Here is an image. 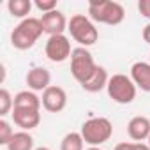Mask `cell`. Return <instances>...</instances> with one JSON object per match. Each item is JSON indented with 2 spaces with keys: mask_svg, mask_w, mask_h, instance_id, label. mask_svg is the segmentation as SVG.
<instances>
[{
  "mask_svg": "<svg viewBox=\"0 0 150 150\" xmlns=\"http://www.w3.org/2000/svg\"><path fill=\"white\" fill-rule=\"evenodd\" d=\"M42 34H44V28H42L41 18H25L11 32V44L16 50L25 51V50H30Z\"/></svg>",
  "mask_w": 150,
  "mask_h": 150,
  "instance_id": "1",
  "label": "cell"
},
{
  "mask_svg": "<svg viewBox=\"0 0 150 150\" xmlns=\"http://www.w3.org/2000/svg\"><path fill=\"white\" fill-rule=\"evenodd\" d=\"M88 18L96 23L120 25L125 18V9L122 4L113 2V0H90Z\"/></svg>",
  "mask_w": 150,
  "mask_h": 150,
  "instance_id": "2",
  "label": "cell"
},
{
  "mask_svg": "<svg viewBox=\"0 0 150 150\" xmlns=\"http://www.w3.org/2000/svg\"><path fill=\"white\" fill-rule=\"evenodd\" d=\"M67 30H69L71 37L76 42H80V46H83V48L96 44L99 39V30H97L96 23L85 14H74L69 20Z\"/></svg>",
  "mask_w": 150,
  "mask_h": 150,
  "instance_id": "3",
  "label": "cell"
},
{
  "mask_svg": "<svg viewBox=\"0 0 150 150\" xmlns=\"http://www.w3.org/2000/svg\"><path fill=\"white\" fill-rule=\"evenodd\" d=\"M80 132H81L85 143H88L90 146H99L111 138L113 124L106 117H92L83 122Z\"/></svg>",
  "mask_w": 150,
  "mask_h": 150,
  "instance_id": "4",
  "label": "cell"
},
{
  "mask_svg": "<svg viewBox=\"0 0 150 150\" xmlns=\"http://www.w3.org/2000/svg\"><path fill=\"white\" fill-rule=\"evenodd\" d=\"M106 90H108L110 99H113L115 103L131 104L136 99L138 87L134 85V81L131 80V76H127V74H113V76H110Z\"/></svg>",
  "mask_w": 150,
  "mask_h": 150,
  "instance_id": "5",
  "label": "cell"
},
{
  "mask_svg": "<svg viewBox=\"0 0 150 150\" xmlns=\"http://www.w3.org/2000/svg\"><path fill=\"white\" fill-rule=\"evenodd\" d=\"M96 69H97V64H96L92 53L87 48L80 46V48L72 50V55H71V74L80 85L85 83L92 76V74L96 72Z\"/></svg>",
  "mask_w": 150,
  "mask_h": 150,
  "instance_id": "6",
  "label": "cell"
},
{
  "mask_svg": "<svg viewBox=\"0 0 150 150\" xmlns=\"http://www.w3.org/2000/svg\"><path fill=\"white\" fill-rule=\"evenodd\" d=\"M44 53L48 57V60L55 62V64H62L67 58H71L72 55V48H71V41L67 35L60 34V35H51L46 41L44 46Z\"/></svg>",
  "mask_w": 150,
  "mask_h": 150,
  "instance_id": "7",
  "label": "cell"
},
{
  "mask_svg": "<svg viewBox=\"0 0 150 150\" xmlns=\"http://www.w3.org/2000/svg\"><path fill=\"white\" fill-rule=\"evenodd\" d=\"M41 103H42V108L46 111H50V113H60L67 106V94H65V90L62 87L51 85L50 88H46L42 92Z\"/></svg>",
  "mask_w": 150,
  "mask_h": 150,
  "instance_id": "8",
  "label": "cell"
},
{
  "mask_svg": "<svg viewBox=\"0 0 150 150\" xmlns=\"http://www.w3.org/2000/svg\"><path fill=\"white\" fill-rule=\"evenodd\" d=\"M41 23H42L44 34H48L50 37H51V35H60V34H64V32L67 30V25H69V21L65 20V16H64L58 9L42 14V16H41Z\"/></svg>",
  "mask_w": 150,
  "mask_h": 150,
  "instance_id": "9",
  "label": "cell"
},
{
  "mask_svg": "<svg viewBox=\"0 0 150 150\" xmlns=\"http://www.w3.org/2000/svg\"><path fill=\"white\" fill-rule=\"evenodd\" d=\"M25 81L32 92H44L46 88L51 87V74L46 67H32L27 72Z\"/></svg>",
  "mask_w": 150,
  "mask_h": 150,
  "instance_id": "10",
  "label": "cell"
},
{
  "mask_svg": "<svg viewBox=\"0 0 150 150\" xmlns=\"http://www.w3.org/2000/svg\"><path fill=\"white\" fill-rule=\"evenodd\" d=\"M127 134L134 143H143L150 136V120L146 117H132L127 124Z\"/></svg>",
  "mask_w": 150,
  "mask_h": 150,
  "instance_id": "11",
  "label": "cell"
},
{
  "mask_svg": "<svg viewBox=\"0 0 150 150\" xmlns=\"http://www.w3.org/2000/svg\"><path fill=\"white\" fill-rule=\"evenodd\" d=\"M13 122L21 131H32L41 124V111L37 110H13Z\"/></svg>",
  "mask_w": 150,
  "mask_h": 150,
  "instance_id": "12",
  "label": "cell"
},
{
  "mask_svg": "<svg viewBox=\"0 0 150 150\" xmlns=\"http://www.w3.org/2000/svg\"><path fill=\"white\" fill-rule=\"evenodd\" d=\"M131 80L139 90L150 92V62H134L131 65Z\"/></svg>",
  "mask_w": 150,
  "mask_h": 150,
  "instance_id": "13",
  "label": "cell"
},
{
  "mask_svg": "<svg viewBox=\"0 0 150 150\" xmlns=\"http://www.w3.org/2000/svg\"><path fill=\"white\" fill-rule=\"evenodd\" d=\"M108 81H110V76H108V71L103 67V65H97L96 72L92 74V76L81 83V88L85 92H90V94H96V92H101L103 88L108 87Z\"/></svg>",
  "mask_w": 150,
  "mask_h": 150,
  "instance_id": "14",
  "label": "cell"
},
{
  "mask_svg": "<svg viewBox=\"0 0 150 150\" xmlns=\"http://www.w3.org/2000/svg\"><path fill=\"white\" fill-rule=\"evenodd\" d=\"M41 97H37L32 90H21L14 96V108L13 110H41Z\"/></svg>",
  "mask_w": 150,
  "mask_h": 150,
  "instance_id": "15",
  "label": "cell"
},
{
  "mask_svg": "<svg viewBox=\"0 0 150 150\" xmlns=\"http://www.w3.org/2000/svg\"><path fill=\"white\" fill-rule=\"evenodd\" d=\"M7 150H35L34 148V138L28 131H20L14 132V136L11 138V141L6 146Z\"/></svg>",
  "mask_w": 150,
  "mask_h": 150,
  "instance_id": "16",
  "label": "cell"
},
{
  "mask_svg": "<svg viewBox=\"0 0 150 150\" xmlns=\"http://www.w3.org/2000/svg\"><path fill=\"white\" fill-rule=\"evenodd\" d=\"M7 11H9V14L13 18L25 20L32 11V2L30 0H9L7 2Z\"/></svg>",
  "mask_w": 150,
  "mask_h": 150,
  "instance_id": "17",
  "label": "cell"
},
{
  "mask_svg": "<svg viewBox=\"0 0 150 150\" xmlns=\"http://www.w3.org/2000/svg\"><path fill=\"white\" fill-rule=\"evenodd\" d=\"M83 146H85V139L81 132H67L60 143V150H83Z\"/></svg>",
  "mask_w": 150,
  "mask_h": 150,
  "instance_id": "18",
  "label": "cell"
},
{
  "mask_svg": "<svg viewBox=\"0 0 150 150\" xmlns=\"http://www.w3.org/2000/svg\"><path fill=\"white\" fill-rule=\"evenodd\" d=\"M14 108V97L7 88H0V115L6 117Z\"/></svg>",
  "mask_w": 150,
  "mask_h": 150,
  "instance_id": "19",
  "label": "cell"
},
{
  "mask_svg": "<svg viewBox=\"0 0 150 150\" xmlns=\"http://www.w3.org/2000/svg\"><path fill=\"white\" fill-rule=\"evenodd\" d=\"M13 136H14V131H13L11 124L6 118H2V120H0V145L7 146V143L11 141Z\"/></svg>",
  "mask_w": 150,
  "mask_h": 150,
  "instance_id": "20",
  "label": "cell"
},
{
  "mask_svg": "<svg viewBox=\"0 0 150 150\" xmlns=\"http://www.w3.org/2000/svg\"><path fill=\"white\" fill-rule=\"evenodd\" d=\"M42 14H46V13H51V11H55L57 9V2L55 0H35V4H34Z\"/></svg>",
  "mask_w": 150,
  "mask_h": 150,
  "instance_id": "21",
  "label": "cell"
},
{
  "mask_svg": "<svg viewBox=\"0 0 150 150\" xmlns=\"http://www.w3.org/2000/svg\"><path fill=\"white\" fill-rule=\"evenodd\" d=\"M138 11L143 18L150 20V0H139L138 2Z\"/></svg>",
  "mask_w": 150,
  "mask_h": 150,
  "instance_id": "22",
  "label": "cell"
},
{
  "mask_svg": "<svg viewBox=\"0 0 150 150\" xmlns=\"http://www.w3.org/2000/svg\"><path fill=\"white\" fill-rule=\"evenodd\" d=\"M113 150H134V143H127V141H122L118 143Z\"/></svg>",
  "mask_w": 150,
  "mask_h": 150,
  "instance_id": "23",
  "label": "cell"
},
{
  "mask_svg": "<svg viewBox=\"0 0 150 150\" xmlns=\"http://www.w3.org/2000/svg\"><path fill=\"white\" fill-rule=\"evenodd\" d=\"M143 39H145L146 44H150V23L143 28Z\"/></svg>",
  "mask_w": 150,
  "mask_h": 150,
  "instance_id": "24",
  "label": "cell"
},
{
  "mask_svg": "<svg viewBox=\"0 0 150 150\" xmlns=\"http://www.w3.org/2000/svg\"><path fill=\"white\" fill-rule=\"evenodd\" d=\"M134 150H150L148 143H134Z\"/></svg>",
  "mask_w": 150,
  "mask_h": 150,
  "instance_id": "25",
  "label": "cell"
},
{
  "mask_svg": "<svg viewBox=\"0 0 150 150\" xmlns=\"http://www.w3.org/2000/svg\"><path fill=\"white\" fill-rule=\"evenodd\" d=\"M87 150H103V148H99V146H90V148H87Z\"/></svg>",
  "mask_w": 150,
  "mask_h": 150,
  "instance_id": "26",
  "label": "cell"
},
{
  "mask_svg": "<svg viewBox=\"0 0 150 150\" xmlns=\"http://www.w3.org/2000/svg\"><path fill=\"white\" fill-rule=\"evenodd\" d=\"M35 150H51V148H48V146H39V148H35Z\"/></svg>",
  "mask_w": 150,
  "mask_h": 150,
  "instance_id": "27",
  "label": "cell"
},
{
  "mask_svg": "<svg viewBox=\"0 0 150 150\" xmlns=\"http://www.w3.org/2000/svg\"><path fill=\"white\" fill-rule=\"evenodd\" d=\"M146 141H148V145H150V136H148V139H146Z\"/></svg>",
  "mask_w": 150,
  "mask_h": 150,
  "instance_id": "28",
  "label": "cell"
}]
</instances>
